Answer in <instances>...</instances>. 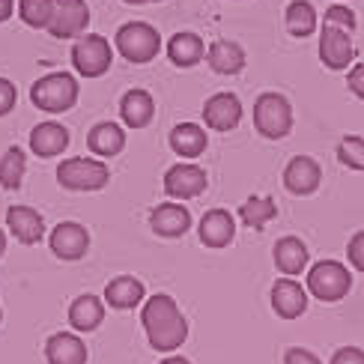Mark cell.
<instances>
[{
    "mask_svg": "<svg viewBox=\"0 0 364 364\" xmlns=\"http://www.w3.org/2000/svg\"><path fill=\"white\" fill-rule=\"evenodd\" d=\"M346 87H350L353 96H358L364 102V63H353L350 78H346Z\"/></svg>",
    "mask_w": 364,
    "mask_h": 364,
    "instance_id": "38",
    "label": "cell"
},
{
    "mask_svg": "<svg viewBox=\"0 0 364 364\" xmlns=\"http://www.w3.org/2000/svg\"><path fill=\"white\" fill-rule=\"evenodd\" d=\"M206 63H209L212 72H218V75H239L242 69H245L248 57H245V48H242L239 42L215 39L206 48Z\"/></svg>",
    "mask_w": 364,
    "mask_h": 364,
    "instance_id": "20",
    "label": "cell"
},
{
    "mask_svg": "<svg viewBox=\"0 0 364 364\" xmlns=\"http://www.w3.org/2000/svg\"><path fill=\"white\" fill-rule=\"evenodd\" d=\"M119 117H123V123L129 129H146L156 117L153 93H146V90H141V87L126 90L123 99H119Z\"/></svg>",
    "mask_w": 364,
    "mask_h": 364,
    "instance_id": "19",
    "label": "cell"
},
{
    "mask_svg": "<svg viewBox=\"0 0 364 364\" xmlns=\"http://www.w3.org/2000/svg\"><path fill=\"white\" fill-rule=\"evenodd\" d=\"M6 227L21 245H36L45 236V221L33 206H9L6 209Z\"/></svg>",
    "mask_w": 364,
    "mask_h": 364,
    "instance_id": "18",
    "label": "cell"
},
{
    "mask_svg": "<svg viewBox=\"0 0 364 364\" xmlns=\"http://www.w3.org/2000/svg\"><path fill=\"white\" fill-rule=\"evenodd\" d=\"M164 54H168V60L176 69H191L206 57V42L197 33H191V30H179L164 45Z\"/></svg>",
    "mask_w": 364,
    "mask_h": 364,
    "instance_id": "16",
    "label": "cell"
},
{
    "mask_svg": "<svg viewBox=\"0 0 364 364\" xmlns=\"http://www.w3.org/2000/svg\"><path fill=\"white\" fill-rule=\"evenodd\" d=\"M353 290L350 269L338 260H320L308 272V293L320 301H341Z\"/></svg>",
    "mask_w": 364,
    "mask_h": 364,
    "instance_id": "7",
    "label": "cell"
},
{
    "mask_svg": "<svg viewBox=\"0 0 364 364\" xmlns=\"http://www.w3.org/2000/svg\"><path fill=\"white\" fill-rule=\"evenodd\" d=\"M254 129L266 141H284L293 132V105L281 93H260L254 102Z\"/></svg>",
    "mask_w": 364,
    "mask_h": 364,
    "instance_id": "4",
    "label": "cell"
},
{
    "mask_svg": "<svg viewBox=\"0 0 364 364\" xmlns=\"http://www.w3.org/2000/svg\"><path fill=\"white\" fill-rule=\"evenodd\" d=\"M284 27L290 36L308 39L316 33V27H320V12H316L311 0H290L284 9Z\"/></svg>",
    "mask_w": 364,
    "mask_h": 364,
    "instance_id": "25",
    "label": "cell"
},
{
    "mask_svg": "<svg viewBox=\"0 0 364 364\" xmlns=\"http://www.w3.org/2000/svg\"><path fill=\"white\" fill-rule=\"evenodd\" d=\"M149 227H153V233H159L164 239H179L188 233L191 212L182 203H161L149 212Z\"/></svg>",
    "mask_w": 364,
    "mask_h": 364,
    "instance_id": "17",
    "label": "cell"
},
{
    "mask_svg": "<svg viewBox=\"0 0 364 364\" xmlns=\"http://www.w3.org/2000/svg\"><path fill=\"white\" fill-rule=\"evenodd\" d=\"M4 251H6V236H4V230H0V257H4Z\"/></svg>",
    "mask_w": 364,
    "mask_h": 364,
    "instance_id": "42",
    "label": "cell"
},
{
    "mask_svg": "<svg viewBox=\"0 0 364 364\" xmlns=\"http://www.w3.org/2000/svg\"><path fill=\"white\" fill-rule=\"evenodd\" d=\"M206 186H209V176L194 161H179L164 171V194L173 197V200H194V197H200L206 191Z\"/></svg>",
    "mask_w": 364,
    "mask_h": 364,
    "instance_id": "9",
    "label": "cell"
},
{
    "mask_svg": "<svg viewBox=\"0 0 364 364\" xmlns=\"http://www.w3.org/2000/svg\"><path fill=\"white\" fill-rule=\"evenodd\" d=\"M233 4H242V0H233Z\"/></svg>",
    "mask_w": 364,
    "mask_h": 364,
    "instance_id": "44",
    "label": "cell"
},
{
    "mask_svg": "<svg viewBox=\"0 0 364 364\" xmlns=\"http://www.w3.org/2000/svg\"><path fill=\"white\" fill-rule=\"evenodd\" d=\"M141 323H144V331H146V341H149V346H153L156 353H173L188 338L186 316H182L179 305L168 293L144 299Z\"/></svg>",
    "mask_w": 364,
    "mask_h": 364,
    "instance_id": "1",
    "label": "cell"
},
{
    "mask_svg": "<svg viewBox=\"0 0 364 364\" xmlns=\"http://www.w3.org/2000/svg\"><path fill=\"white\" fill-rule=\"evenodd\" d=\"M45 358L48 364H87V346L72 331H57L45 341Z\"/></svg>",
    "mask_w": 364,
    "mask_h": 364,
    "instance_id": "23",
    "label": "cell"
},
{
    "mask_svg": "<svg viewBox=\"0 0 364 364\" xmlns=\"http://www.w3.org/2000/svg\"><path fill=\"white\" fill-rule=\"evenodd\" d=\"M272 311L281 320H296L308 311V287H301L293 278H281L272 287Z\"/></svg>",
    "mask_w": 364,
    "mask_h": 364,
    "instance_id": "14",
    "label": "cell"
},
{
    "mask_svg": "<svg viewBox=\"0 0 364 364\" xmlns=\"http://www.w3.org/2000/svg\"><path fill=\"white\" fill-rule=\"evenodd\" d=\"M338 161L350 171H364V138H358V134H346V138H341Z\"/></svg>",
    "mask_w": 364,
    "mask_h": 364,
    "instance_id": "32",
    "label": "cell"
},
{
    "mask_svg": "<svg viewBox=\"0 0 364 364\" xmlns=\"http://www.w3.org/2000/svg\"><path fill=\"white\" fill-rule=\"evenodd\" d=\"M15 6H18L15 0H0V24L12 18V15H15Z\"/></svg>",
    "mask_w": 364,
    "mask_h": 364,
    "instance_id": "39",
    "label": "cell"
},
{
    "mask_svg": "<svg viewBox=\"0 0 364 364\" xmlns=\"http://www.w3.org/2000/svg\"><path fill=\"white\" fill-rule=\"evenodd\" d=\"M203 123L212 132H230L242 123V102L236 93H215L203 105Z\"/></svg>",
    "mask_w": 364,
    "mask_h": 364,
    "instance_id": "13",
    "label": "cell"
},
{
    "mask_svg": "<svg viewBox=\"0 0 364 364\" xmlns=\"http://www.w3.org/2000/svg\"><path fill=\"white\" fill-rule=\"evenodd\" d=\"M15 102H18V90H15V84L9 78H0V117H6Z\"/></svg>",
    "mask_w": 364,
    "mask_h": 364,
    "instance_id": "34",
    "label": "cell"
},
{
    "mask_svg": "<svg viewBox=\"0 0 364 364\" xmlns=\"http://www.w3.org/2000/svg\"><path fill=\"white\" fill-rule=\"evenodd\" d=\"M320 182H323V168H320V161L311 159V156H296L287 161V168H284V188L296 194V197H308L314 194L316 188H320Z\"/></svg>",
    "mask_w": 364,
    "mask_h": 364,
    "instance_id": "11",
    "label": "cell"
},
{
    "mask_svg": "<svg viewBox=\"0 0 364 364\" xmlns=\"http://www.w3.org/2000/svg\"><path fill=\"white\" fill-rule=\"evenodd\" d=\"M197 233L206 248H227L236 239V218L227 209H209L200 218Z\"/></svg>",
    "mask_w": 364,
    "mask_h": 364,
    "instance_id": "15",
    "label": "cell"
},
{
    "mask_svg": "<svg viewBox=\"0 0 364 364\" xmlns=\"http://www.w3.org/2000/svg\"><path fill=\"white\" fill-rule=\"evenodd\" d=\"M129 6H146V4H164V0H123Z\"/></svg>",
    "mask_w": 364,
    "mask_h": 364,
    "instance_id": "40",
    "label": "cell"
},
{
    "mask_svg": "<svg viewBox=\"0 0 364 364\" xmlns=\"http://www.w3.org/2000/svg\"><path fill=\"white\" fill-rule=\"evenodd\" d=\"M144 299H146V287L134 275H119V278L108 281V287H105V301L117 311L138 308V305H144Z\"/></svg>",
    "mask_w": 364,
    "mask_h": 364,
    "instance_id": "21",
    "label": "cell"
},
{
    "mask_svg": "<svg viewBox=\"0 0 364 364\" xmlns=\"http://www.w3.org/2000/svg\"><path fill=\"white\" fill-rule=\"evenodd\" d=\"M81 96V84L72 72H48L30 87V102L45 114H66Z\"/></svg>",
    "mask_w": 364,
    "mask_h": 364,
    "instance_id": "2",
    "label": "cell"
},
{
    "mask_svg": "<svg viewBox=\"0 0 364 364\" xmlns=\"http://www.w3.org/2000/svg\"><path fill=\"white\" fill-rule=\"evenodd\" d=\"M69 60H72V69L78 72L81 78H102V75H108V69L114 63V48H111V42L99 33H81L72 42Z\"/></svg>",
    "mask_w": 364,
    "mask_h": 364,
    "instance_id": "5",
    "label": "cell"
},
{
    "mask_svg": "<svg viewBox=\"0 0 364 364\" xmlns=\"http://www.w3.org/2000/svg\"><path fill=\"white\" fill-rule=\"evenodd\" d=\"M18 18L33 27V30H48L51 24V12H54V0H18Z\"/></svg>",
    "mask_w": 364,
    "mask_h": 364,
    "instance_id": "31",
    "label": "cell"
},
{
    "mask_svg": "<svg viewBox=\"0 0 364 364\" xmlns=\"http://www.w3.org/2000/svg\"><path fill=\"white\" fill-rule=\"evenodd\" d=\"M161 364H191V361H188V358H182V355H168Z\"/></svg>",
    "mask_w": 364,
    "mask_h": 364,
    "instance_id": "41",
    "label": "cell"
},
{
    "mask_svg": "<svg viewBox=\"0 0 364 364\" xmlns=\"http://www.w3.org/2000/svg\"><path fill=\"white\" fill-rule=\"evenodd\" d=\"M87 146L93 156H102V159H114L126 149V132L123 126L111 123V119H105V123H96L93 129L87 132Z\"/></svg>",
    "mask_w": 364,
    "mask_h": 364,
    "instance_id": "22",
    "label": "cell"
},
{
    "mask_svg": "<svg viewBox=\"0 0 364 364\" xmlns=\"http://www.w3.org/2000/svg\"><path fill=\"white\" fill-rule=\"evenodd\" d=\"M272 257H275V266L284 272V275H301L311 260V251L301 239L296 236H284L275 242V251H272Z\"/></svg>",
    "mask_w": 364,
    "mask_h": 364,
    "instance_id": "27",
    "label": "cell"
},
{
    "mask_svg": "<svg viewBox=\"0 0 364 364\" xmlns=\"http://www.w3.org/2000/svg\"><path fill=\"white\" fill-rule=\"evenodd\" d=\"M284 364H323V361L311 350H305V346H290V350L284 353Z\"/></svg>",
    "mask_w": 364,
    "mask_h": 364,
    "instance_id": "37",
    "label": "cell"
},
{
    "mask_svg": "<svg viewBox=\"0 0 364 364\" xmlns=\"http://www.w3.org/2000/svg\"><path fill=\"white\" fill-rule=\"evenodd\" d=\"M171 149L182 159H197L206 153V144H209V134L203 126L197 123H179L171 129V138H168Z\"/></svg>",
    "mask_w": 364,
    "mask_h": 364,
    "instance_id": "26",
    "label": "cell"
},
{
    "mask_svg": "<svg viewBox=\"0 0 364 364\" xmlns=\"http://www.w3.org/2000/svg\"><path fill=\"white\" fill-rule=\"evenodd\" d=\"M48 245L60 260H81L90 248V233L78 221H60L48 236Z\"/></svg>",
    "mask_w": 364,
    "mask_h": 364,
    "instance_id": "12",
    "label": "cell"
},
{
    "mask_svg": "<svg viewBox=\"0 0 364 364\" xmlns=\"http://www.w3.org/2000/svg\"><path fill=\"white\" fill-rule=\"evenodd\" d=\"M0 320H4V311H0Z\"/></svg>",
    "mask_w": 364,
    "mask_h": 364,
    "instance_id": "43",
    "label": "cell"
},
{
    "mask_svg": "<svg viewBox=\"0 0 364 364\" xmlns=\"http://www.w3.org/2000/svg\"><path fill=\"white\" fill-rule=\"evenodd\" d=\"M90 27V6L87 0H54L48 33L54 39H78Z\"/></svg>",
    "mask_w": 364,
    "mask_h": 364,
    "instance_id": "10",
    "label": "cell"
},
{
    "mask_svg": "<svg viewBox=\"0 0 364 364\" xmlns=\"http://www.w3.org/2000/svg\"><path fill=\"white\" fill-rule=\"evenodd\" d=\"M239 218L245 227H251V230H263L272 218H278V203L272 200V197H248V200L239 206Z\"/></svg>",
    "mask_w": 364,
    "mask_h": 364,
    "instance_id": "29",
    "label": "cell"
},
{
    "mask_svg": "<svg viewBox=\"0 0 364 364\" xmlns=\"http://www.w3.org/2000/svg\"><path fill=\"white\" fill-rule=\"evenodd\" d=\"M328 364H364V350H358V346H341V350H335Z\"/></svg>",
    "mask_w": 364,
    "mask_h": 364,
    "instance_id": "36",
    "label": "cell"
},
{
    "mask_svg": "<svg viewBox=\"0 0 364 364\" xmlns=\"http://www.w3.org/2000/svg\"><path fill=\"white\" fill-rule=\"evenodd\" d=\"M353 60H355V42L350 30L323 24L320 27V63L331 72H343L353 66Z\"/></svg>",
    "mask_w": 364,
    "mask_h": 364,
    "instance_id": "8",
    "label": "cell"
},
{
    "mask_svg": "<svg viewBox=\"0 0 364 364\" xmlns=\"http://www.w3.org/2000/svg\"><path fill=\"white\" fill-rule=\"evenodd\" d=\"M346 257H350L353 269L364 272V230H358V233L350 239V248H346Z\"/></svg>",
    "mask_w": 364,
    "mask_h": 364,
    "instance_id": "35",
    "label": "cell"
},
{
    "mask_svg": "<svg viewBox=\"0 0 364 364\" xmlns=\"http://www.w3.org/2000/svg\"><path fill=\"white\" fill-rule=\"evenodd\" d=\"M323 24H335V27H343V30H353L358 27V18H355V12L350 6H343V4H335V6H328L323 12Z\"/></svg>",
    "mask_w": 364,
    "mask_h": 364,
    "instance_id": "33",
    "label": "cell"
},
{
    "mask_svg": "<svg viewBox=\"0 0 364 364\" xmlns=\"http://www.w3.org/2000/svg\"><path fill=\"white\" fill-rule=\"evenodd\" d=\"M114 51L134 66L156 60L161 51V36L149 21H126L114 33Z\"/></svg>",
    "mask_w": 364,
    "mask_h": 364,
    "instance_id": "3",
    "label": "cell"
},
{
    "mask_svg": "<svg viewBox=\"0 0 364 364\" xmlns=\"http://www.w3.org/2000/svg\"><path fill=\"white\" fill-rule=\"evenodd\" d=\"M108 179H111V168L105 164V159L75 156L57 168V182L69 191H99L108 186Z\"/></svg>",
    "mask_w": 364,
    "mask_h": 364,
    "instance_id": "6",
    "label": "cell"
},
{
    "mask_svg": "<svg viewBox=\"0 0 364 364\" xmlns=\"http://www.w3.org/2000/svg\"><path fill=\"white\" fill-rule=\"evenodd\" d=\"M105 320V301L96 296H78L69 305V323L75 331H93Z\"/></svg>",
    "mask_w": 364,
    "mask_h": 364,
    "instance_id": "28",
    "label": "cell"
},
{
    "mask_svg": "<svg viewBox=\"0 0 364 364\" xmlns=\"http://www.w3.org/2000/svg\"><path fill=\"white\" fill-rule=\"evenodd\" d=\"M24 171H27V156H24V149L9 146L6 153H4V159H0V186H4L6 191L21 188Z\"/></svg>",
    "mask_w": 364,
    "mask_h": 364,
    "instance_id": "30",
    "label": "cell"
},
{
    "mask_svg": "<svg viewBox=\"0 0 364 364\" xmlns=\"http://www.w3.org/2000/svg\"><path fill=\"white\" fill-rule=\"evenodd\" d=\"M69 141H72L69 129L60 126V123H39L33 132H30V149H33L39 159L60 156L69 146Z\"/></svg>",
    "mask_w": 364,
    "mask_h": 364,
    "instance_id": "24",
    "label": "cell"
}]
</instances>
